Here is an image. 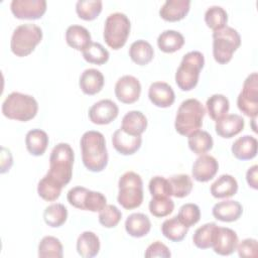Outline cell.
I'll return each mask as SVG.
<instances>
[{
	"mask_svg": "<svg viewBox=\"0 0 258 258\" xmlns=\"http://www.w3.org/2000/svg\"><path fill=\"white\" fill-rule=\"evenodd\" d=\"M184 44L183 35L172 29H167L161 32L157 38V45L159 49L166 53L174 52L182 47Z\"/></svg>",
	"mask_w": 258,
	"mask_h": 258,
	"instance_id": "31",
	"label": "cell"
},
{
	"mask_svg": "<svg viewBox=\"0 0 258 258\" xmlns=\"http://www.w3.org/2000/svg\"><path fill=\"white\" fill-rule=\"evenodd\" d=\"M206 113L204 105L197 99H186L179 105L174 121V127L178 134L188 136L200 130Z\"/></svg>",
	"mask_w": 258,
	"mask_h": 258,
	"instance_id": "3",
	"label": "cell"
},
{
	"mask_svg": "<svg viewBox=\"0 0 258 258\" xmlns=\"http://www.w3.org/2000/svg\"><path fill=\"white\" fill-rule=\"evenodd\" d=\"M148 98L156 107L167 108L173 104L175 95L173 89L167 83L154 82L149 87Z\"/></svg>",
	"mask_w": 258,
	"mask_h": 258,
	"instance_id": "17",
	"label": "cell"
},
{
	"mask_svg": "<svg viewBox=\"0 0 258 258\" xmlns=\"http://www.w3.org/2000/svg\"><path fill=\"white\" fill-rule=\"evenodd\" d=\"M109 51L99 42H91L84 50L83 57L86 61L95 64H103L109 59Z\"/></svg>",
	"mask_w": 258,
	"mask_h": 258,
	"instance_id": "42",
	"label": "cell"
},
{
	"mask_svg": "<svg viewBox=\"0 0 258 258\" xmlns=\"http://www.w3.org/2000/svg\"><path fill=\"white\" fill-rule=\"evenodd\" d=\"M105 79L103 74L97 69L85 70L79 80V86L86 95H95L99 93L104 86Z\"/></svg>",
	"mask_w": 258,
	"mask_h": 258,
	"instance_id": "22",
	"label": "cell"
},
{
	"mask_svg": "<svg viewBox=\"0 0 258 258\" xmlns=\"http://www.w3.org/2000/svg\"><path fill=\"white\" fill-rule=\"evenodd\" d=\"M118 113L117 104L110 99H104L95 103L89 109V118L94 124L106 125L115 120Z\"/></svg>",
	"mask_w": 258,
	"mask_h": 258,
	"instance_id": "14",
	"label": "cell"
},
{
	"mask_svg": "<svg viewBox=\"0 0 258 258\" xmlns=\"http://www.w3.org/2000/svg\"><path fill=\"white\" fill-rule=\"evenodd\" d=\"M38 111L34 97L19 92H12L2 103L3 115L11 120L26 122L33 119Z\"/></svg>",
	"mask_w": 258,
	"mask_h": 258,
	"instance_id": "4",
	"label": "cell"
},
{
	"mask_svg": "<svg viewBox=\"0 0 258 258\" xmlns=\"http://www.w3.org/2000/svg\"><path fill=\"white\" fill-rule=\"evenodd\" d=\"M63 255L60 241L53 236L43 237L38 244V257L40 258H61Z\"/></svg>",
	"mask_w": 258,
	"mask_h": 258,
	"instance_id": "37",
	"label": "cell"
},
{
	"mask_svg": "<svg viewBox=\"0 0 258 258\" xmlns=\"http://www.w3.org/2000/svg\"><path fill=\"white\" fill-rule=\"evenodd\" d=\"M74 159V150L69 143L56 144L50 152L47 174L62 186L67 185L72 179Z\"/></svg>",
	"mask_w": 258,
	"mask_h": 258,
	"instance_id": "2",
	"label": "cell"
},
{
	"mask_svg": "<svg viewBox=\"0 0 258 258\" xmlns=\"http://www.w3.org/2000/svg\"><path fill=\"white\" fill-rule=\"evenodd\" d=\"M68 218L67 208L59 203H54L47 206L43 212V220L46 225L51 228L62 226Z\"/></svg>",
	"mask_w": 258,
	"mask_h": 258,
	"instance_id": "36",
	"label": "cell"
},
{
	"mask_svg": "<svg viewBox=\"0 0 258 258\" xmlns=\"http://www.w3.org/2000/svg\"><path fill=\"white\" fill-rule=\"evenodd\" d=\"M147 119L145 115L140 111H129L126 113L122 119L121 129L134 136H141V134L146 130Z\"/></svg>",
	"mask_w": 258,
	"mask_h": 258,
	"instance_id": "25",
	"label": "cell"
},
{
	"mask_svg": "<svg viewBox=\"0 0 258 258\" xmlns=\"http://www.w3.org/2000/svg\"><path fill=\"white\" fill-rule=\"evenodd\" d=\"M150 229L151 222L149 218L142 213H133L129 215L125 221L126 232L134 238H141L146 236Z\"/></svg>",
	"mask_w": 258,
	"mask_h": 258,
	"instance_id": "24",
	"label": "cell"
},
{
	"mask_svg": "<svg viewBox=\"0 0 258 258\" xmlns=\"http://www.w3.org/2000/svg\"><path fill=\"white\" fill-rule=\"evenodd\" d=\"M210 190L214 198H231L236 195L238 190V182L234 176L230 174H222L212 183Z\"/></svg>",
	"mask_w": 258,
	"mask_h": 258,
	"instance_id": "26",
	"label": "cell"
},
{
	"mask_svg": "<svg viewBox=\"0 0 258 258\" xmlns=\"http://www.w3.org/2000/svg\"><path fill=\"white\" fill-rule=\"evenodd\" d=\"M102 6L101 0H79L76 4V12L80 18L91 21L101 13Z\"/></svg>",
	"mask_w": 258,
	"mask_h": 258,
	"instance_id": "40",
	"label": "cell"
},
{
	"mask_svg": "<svg viewBox=\"0 0 258 258\" xmlns=\"http://www.w3.org/2000/svg\"><path fill=\"white\" fill-rule=\"evenodd\" d=\"M13 163V159H12V155L9 149L2 147L1 148V173H5L7 172L10 167L12 166Z\"/></svg>",
	"mask_w": 258,
	"mask_h": 258,
	"instance_id": "49",
	"label": "cell"
},
{
	"mask_svg": "<svg viewBox=\"0 0 258 258\" xmlns=\"http://www.w3.org/2000/svg\"><path fill=\"white\" fill-rule=\"evenodd\" d=\"M69 201L73 207L90 212H100L107 205L106 197L102 192L90 190L84 186L72 188Z\"/></svg>",
	"mask_w": 258,
	"mask_h": 258,
	"instance_id": "10",
	"label": "cell"
},
{
	"mask_svg": "<svg viewBox=\"0 0 258 258\" xmlns=\"http://www.w3.org/2000/svg\"><path fill=\"white\" fill-rule=\"evenodd\" d=\"M160 229L163 236L172 242L182 241L188 232V228L179 221L177 216L165 220Z\"/></svg>",
	"mask_w": 258,
	"mask_h": 258,
	"instance_id": "33",
	"label": "cell"
},
{
	"mask_svg": "<svg viewBox=\"0 0 258 258\" xmlns=\"http://www.w3.org/2000/svg\"><path fill=\"white\" fill-rule=\"evenodd\" d=\"M83 163L87 169L100 172L108 164V151L104 135L95 130L87 131L80 141Z\"/></svg>",
	"mask_w": 258,
	"mask_h": 258,
	"instance_id": "1",
	"label": "cell"
},
{
	"mask_svg": "<svg viewBox=\"0 0 258 258\" xmlns=\"http://www.w3.org/2000/svg\"><path fill=\"white\" fill-rule=\"evenodd\" d=\"M122 218V213L114 205H106L99 214V222L105 228L116 227Z\"/></svg>",
	"mask_w": 258,
	"mask_h": 258,
	"instance_id": "45",
	"label": "cell"
},
{
	"mask_svg": "<svg viewBox=\"0 0 258 258\" xmlns=\"http://www.w3.org/2000/svg\"><path fill=\"white\" fill-rule=\"evenodd\" d=\"M144 256L147 258H150V257L168 258L171 256V253L165 244H163L160 241H155L147 247L144 253Z\"/></svg>",
	"mask_w": 258,
	"mask_h": 258,
	"instance_id": "48",
	"label": "cell"
},
{
	"mask_svg": "<svg viewBox=\"0 0 258 258\" xmlns=\"http://www.w3.org/2000/svg\"><path fill=\"white\" fill-rule=\"evenodd\" d=\"M236 250L240 257L255 258L258 255V242L253 238L244 239L237 245Z\"/></svg>",
	"mask_w": 258,
	"mask_h": 258,
	"instance_id": "47",
	"label": "cell"
},
{
	"mask_svg": "<svg viewBox=\"0 0 258 258\" xmlns=\"http://www.w3.org/2000/svg\"><path fill=\"white\" fill-rule=\"evenodd\" d=\"M257 171H258V166L255 164L251 166L247 172H246V180L249 184L254 189L258 188V183H257Z\"/></svg>",
	"mask_w": 258,
	"mask_h": 258,
	"instance_id": "50",
	"label": "cell"
},
{
	"mask_svg": "<svg viewBox=\"0 0 258 258\" xmlns=\"http://www.w3.org/2000/svg\"><path fill=\"white\" fill-rule=\"evenodd\" d=\"M241 44L239 32L231 27L225 26L213 32V55L217 62L225 64L232 59L233 53Z\"/></svg>",
	"mask_w": 258,
	"mask_h": 258,
	"instance_id": "8",
	"label": "cell"
},
{
	"mask_svg": "<svg viewBox=\"0 0 258 258\" xmlns=\"http://www.w3.org/2000/svg\"><path fill=\"white\" fill-rule=\"evenodd\" d=\"M129 56L135 63L139 66H145L152 60L154 56V50L148 41L144 39H138L130 45Z\"/></svg>",
	"mask_w": 258,
	"mask_h": 258,
	"instance_id": "30",
	"label": "cell"
},
{
	"mask_svg": "<svg viewBox=\"0 0 258 258\" xmlns=\"http://www.w3.org/2000/svg\"><path fill=\"white\" fill-rule=\"evenodd\" d=\"M245 125L242 116L238 114H227L223 118L216 121V133L223 138H232L239 134Z\"/></svg>",
	"mask_w": 258,
	"mask_h": 258,
	"instance_id": "19",
	"label": "cell"
},
{
	"mask_svg": "<svg viewBox=\"0 0 258 258\" xmlns=\"http://www.w3.org/2000/svg\"><path fill=\"white\" fill-rule=\"evenodd\" d=\"M213 216L222 222H235L237 221L243 213L242 205L233 200L222 201L217 203L212 210Z\"/></svg>",
	"mask_w": 258,
	"mask_h": 258,
	"instance_id": "21",
	"label": "cell"
},
{
	"mask_svg": "<svg viewBox=\"0 0 258 258\" xmlns=\"http://www.w3.org/2000/svg\"><path fill=\"white\" fill-rule=\"evenodd\" d=\"M42 39L41 28L33 23L18 25L12 33L10 48L16 56H26L30 54L35 46Z\"/></svg>",
	"mask_w": 258,
	"mask_h": 258,
	"instance_id": "7",
	"label": "cell"
},
{
	"mask_svg": "<svg viewBox=\"0 0 258 258\" xmlns=\"http://www.w3.org/2000/svg\"><path fill=\"white\" fill-rule=\"evenodd\" d=\"M189 7V0H166L159 9V15L166 21H178L185 17Z\"/></svg>",
	"mask_w": 258,
	"mask_h": 258,
	"instance_id": "20",
	"label": "cell"
},
{
	"mask_svg": "<svg viewBox=\"0 0 258 258\" xmlns=\"http://www.w3.org/2000/svg\"><path fill=\"white\" fill-rule=\"evenodd\" d=\"M62 185L56 180L51 178L47 173L38 181L37 194L38 196L47 202H53L60 196Z\"/></svg>",
	"mask_w": 258,
	"mask_h": 258,
	"instance_id": "35",
	"label": "cell"
},
{
	"mask_svg": "<svg viewBox=\"0 0 258 258\" xmlns=\"http://www.w3.org/2000/svg\"><path fill=\"white\" fill-rule=\"evenodd\" d=\"M141 136H134L124 132L121 128L117 129L112 135V144L114 148L123 155L134 154L141 146Z\"/></svg>",
	"mask_w": 258,
	"mask_h": 258,
	"instance_id": "18",
	"label": "cell"
},
{
	"mask_svg": "<svg viewBox=\"0 0 258 258\" xmlns=\"http://www.w3.org/2000/svg\"><path fill=\"white\" fill-rule=\"evenodd\" d=\"M131 23L126 14L122 12L111 13L105 21L103 37L112 49L123 47L130 34Z\"/></svg>",
	"mask_w": 258,
	"mask_h": 258,
	"instance_id": "9",
	"label": "cell"
},
{
	"mask_svg": "<svg viewBox=\"0 0 258 258\" xmlns=\"http://www.w3.org/2000/svg\"><path fill=\"white\" fill-rule=\"evenodd\" d=\"M257 139L251 135H244L239 137L232 144L233 155L240 160H249L257 154Z\"/></svg>",
	"mask_w": 258,
	"mask_h": 258,
	"instance_id": "23",
	"label": "cell"
},
{
	"mask_svg": "<svg viewBox=\"0 0 258 258\" xmlns=\"http://www.w3.org/2000/svg\"><path fill=\"white\" fill-rule=\"evenodd\" d=\"M205 64L204 54L198 50L189 51L182 56L175 73V83L181 91L192 90L199 82V77Z\"/></svg>",
	"mask_w": 258,
	"mask_h": 258,
	"instance_id": "5",
	"label": "cell"
},
{
	"mask_svg": "<svg viewBox=\"0 0 258 258\" xmlns=\"http://www.w3.org/2000/svg\"><path fill=\"white\" fill-rule=\"evenodd\" d=\"M171 196L175 198H184L192 189V181L188 174H175L168 178Z\"/></svg>",
	"mask_w": 258,
	"mask_h": 258,
	"instance_id": "39",
	"label": "cell"
},
{
	"mask_svg": "<svg viewBox=\"0 0 258 258\" xmlns=\"http://www.w3.org/2000/svg\"><path fill=\"white\" fill-rule=\"evenodd\" d=\"M256 118H257V117H253V118H252V121H251V122H252V129H253V131H254L255 133L257 132V128H256Z\"/></svg>",
	"mask_w": 258,
	"mask_h": 258,
	"instance_id": "51",
	"label": "cell"
},
{
	"mask_svg": "<svg viewBox=\"0 0 258 258\" xmlns=\"http://www.w3.org/2000/svg\"><path fill=\"white\" fill-rule=\"evenodd\" d=\"M217 227L218 226L215 223H207L198 228L192 236L194 244L200 249L211 248Z\"/></svg>",
	"mask_w": 258,
	"mask_h": 258,
	"instance_id": "38",
	"label": "cell"
},
{
	"mask_svg": "<svg viewBox=\"0 0 258 258\" xmlns=\"http://www.w3.org/2000/svg\"><path fill=\"white\" fill-rule=\"evenodd\" d=\"M149 191L152 197H170L171 190L167 178L156 175L149 181Z\"/></svg>",
	"mask_w": 258,
	"mask_h": 258,
	"instance_id": "46",
	"label": "cell"
},
{
	"mask_svg": "<svg viewBox=\"0 0 258 258\" xmlns=\"http://www.w3.org/2000/svg\"><path fill=\"white\" fill-rule=\"evenodd\" d=\"M219 169V163L214 156L203 154L199 156L192 164V177L200 182L211 180Z\"/></svg>",
	"mask_w": 258,
	"mask_h": 258,
	"instance_id": "16",
	"label": "cell"
},
{
	"mask_svg": "<svg viewBox=\"0 0 258 258\" xmlns=\"http://www.w3.org/2000/svg\"><path fill=\"white\" fill-rule=\"evenodd\" d=\"M48 141V135L41 129L29 130L25 136L26 149L34 156H40L45 152Z\"/></svg>",
	"mask_w": 258,
	"mask_h": 258,
	"instance_id": "29",
	"label": "cell"
},
{
	"mask_svg": "<svg viewBox=\"0 0 258 258\" xmlns=\"http://www.w3.org/2000/svg\"><path fill=\"white\" fill-rule=\"evenodd\" d=\"M118 203L126 210L138 208L143 202V181L134 171H126L118 181Z\"/></svg>",
	"mask_w": 258,
	"mask_h": 258,
	"instance_id": "6",
	"label": "cell"
},
{
	"mask_svg": "<svg viewBox=\"0 0 258 258\" xmlns=\"http://www.w3.org/2000/svg\"><path fill=\"white\" fill-rule=\"evenodd\" d=\"M141 94V85L137 78L126 75L118 79L115 85L116 98L124 104L136 102Z\"/></svg>",
	"mask_w": 258,
	"mask_h": 258,
	"instance_id": "13",
	"label": "cell"
},
{
	"mask_svg": "<svg viewBox=\"0 0 258 258\" xmlns=\"http://www.w3.org/2000/svg\"><path fill=\"white\" fill-rule=\"evenodd\" d=\"M100 247V239L94 232L85 231L78 237L77 251L84 258H91L98 255Z\"/></svg>",
	"mask_w": 258,
	"mask_h": 258,
	"instance_id": "28",
	"label": "cell"
},
{
	"mask_svg": "<svg viewBox=\"0 0 258 258\" xmlns=\"http://www.w3.org/2000/svg\"><path fill=\"white\" fill-rule=\"evenodd\" d=\"M238 242V236L234 230L218 226L212 247L215 253L222 256H228L236 251Z\"/></svg>",
	"mask_w": 258,
	"mask_h": 258,
	"instance_id": "15",
	"label": "cell"
},
{
	"mask_svg": "<svg viewBox=\"0 0 258 258\" xmlns=\"http://www.w3.org/2000/svg\"><path fill=\"white\" fill-rule=\"evenodd\" d=\"M10 9L18 19H38L46 11L45 0H12Z\"/></svg>",
	"mask_w": 258,
	"mask_h": 258,
	"instance_id": "12",
	"label": "cell"
},
{
	"mask_svg": "<svg viewBox=\"0 0 258 258\" xmlns=\"http://www.w3.org/2000/svg\"><path fill=\"white\" fill-rule=\"evenodd\" d=\"M239 110L246 116L257 117L258 113V75L250 74L244 81L242 91L237 98Z\"/></svg>",
	"mask_w": 258,
	"mask_h": 258,
	"instance_id": "11",
	"label": "cell"
},
{
	"mask_svg": "<svg viewBox=\"0 0 258 258\" xmlns=\"http://www.w3.org/2000/svg\"><path fill=\"white\" fill-rule=\"evenodd\" d=\"M206 106L211 119L217 121L227 115L230 109V102L226 96L214 94L207 100Z\"/></svg>",
	"mask_w": 258,
	"mask_h": 258,
	"instance_id": "34",
	"label": "cell"
},
{
	"mask_svg": "<svg viewBox=\"0 0 258 258\" xmlns=\"http://www.w3.org/2000/svg\"><path fill=\"white\" fill-rule=\"evenodd\" d=\"M66 40L71 47L80 51H83L92 42L89 30L77 24H73L67 28Z\"/></svg>",
	"mask_w": 258,
	"mask_h": 258,
	"instance_id": "27",
	"label": "cell"
},
{
	"mask_svg": "<svg viewBox=\"0 0 258 258\" xmlns=\"http://www.w3.org/2000/svg\"><path fill=\"white\" fill-rule=\"evenodd\" d=\"M187 144L189 149L198 155H203L213 148L214 141L211 134L204 130H197L188 135Z\"/></svg>",
	"mask_w": 258,
	"mask_h": 258,
	"instance_id": "32",
	"label": "cell"
},
{
	"mask_svg": "<svg viewBox=\"0 0 258 258\" xmlns=\"http://www.w3.org/2000/svg\"><path fill=\"white\" fill-rule=\"evenodd\" d=\"M205 22L208 27H210L214 31L219 30L226 26L228 22V13L221 6H211L207 9L205 13Z\"/></svg>",
	"mask_w": 258,
	"mask_h": 258,
	"instance_id": "41",
	"label": "cell"
},
{
	"mask_svg": "<svg viewBox=\"0 0 258 258\" xmlns=\"http://www.w3.org/2000/svg\"><path fill=\"white\" fill-rule=\"evenodd\" d=\"M177 218L187 228L196 225L201 219V210L198 205L187 203L179 208Z\"/></svg>",
	"mask_w": 258,
	"mask_h": 258,
	"instance_id": "44",
	"label": "cell"
},
{
	"mask_svg": "<svg viewBox=\"0 0 258 258\" xmlns=\"http://www.w3.org/2000/svg\"><path fill=\"white\" fill-rule=\"evenodd\" d=\"M174 203L169 197H152L149 202V212L156 218H163L172 213Z\"/></svg>",
	"mask_w": 258,
	"mask_h": 258,
	"instance_id": "43",
	"label": "cell"
}]
</instances>
